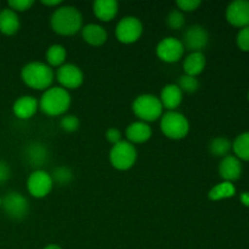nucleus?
Returning <instances> with one entry per match:
<instances>
[{"instance_id":"nucleus-4","label":"nucleus","mask_w":249,"mask_h":249,"mask_svg":"<svg viewBox=\"0 0 249 249\" xmlns=\"http://www.w3.org/2000/svg\"><path fill=\"white\" fill-rule=\"evenodd\" d=\"M133 112L141 122H155L162 117V102L155 95L142 94L134 100Z\"/></svg>"},{"instance_id":"nucleus-16","label":"nucleus","mask_w":249,"mask_h":249,"mask_svg":"<svg viewBox=\"0 0 249 249\" xmlns=\"http://www.w3.org/2000/svg\"><path fill=\"white\" fill-rule=\"evenodd\" d=\"M39 108L38 100L31 95L18 97L12 105L14 114L19 119H29L36 113Z\"/></svg>"},{"instance_id":"nucleus-9","label":"nucleus","mask_w":249,"mask_h":249,"mask_svg":"<svg viewBox=\"0 0 249 249\" xmlns=\"http://www.w3.org/2000/svg\"><path fill=\"white\" fill-rule=\"evenodd\" d=\"M53 186L51 175L44 169L33 170L27 180V190L36 198H44L51 192Z\"/></svg>"},{"instance_id":"nucleus-15","label":"nucleus","mask_w":249,"mask_h":249,"mask_svg":"<svg viewBox=\"0 0 249 249\" xmlns=\"http://www.w3.org/2000/svg\"><path fill=\"white\" fill-rule=\"evenodd\" d=\"M219 174L224 181L232 182L240 179L242 174V164L236 156H225L219 164Z\"/></svg>"},{"instance_id":"nucleus-37","label":"nucleus","mask_w":249,"mask_h":249,"mask_svg":"<svg viewBox=\"0 0 249 249\" xmlns=\"http://www.w3.org/2000/svg\"><path fill=\"white\" fill-rule=\"evenodd\" d=\"M241 202H242L245 206L249 207V192H245V194L241 195Z\"/></svg>"},{"instance_id":"nucleus-28","label":"nucleus","mask_w":249,"mask_h":249,"mask_svg":"<svg viewBox=\"0 0 249 249\" xmlns=\"http://www.w3.org/2000/svg\"><path fill=\"white\" fill-rule=\"evenodd\" d=\"M177 85L180 88L181 91L187 92V94H194V92H196L198 90L199 82L196 77L184 74L181 77H179Z\"/></svg>"},{"instance_id":"nucleus-35","label":"nucleus","mask_w":249,"mask_h":249,"mask_svg":"<svg viewBox=\"0 0 249 249\" xmlns=\"http://www.w3.org/2000/svg\"><path fill=\"white\" fill-rule=\"evenodd\" d=\"M106 139L109 143L116 145V143L121 142L122 141V133L119 129L117 128H109L106 131Z\"/></svg>"},{"instance_id":"nucleus-1","label":"nucleus","mask_w":249,"mask_h":249,"mask_svg":"<svg viewBox=\"0 0 249 249\" xmlns=\"http://www.w3.org/2000/svg\"><path fill=\"white\" fill-rule=\"evenodd\" d=\"M51 28L60 36H74L83 28V16L79 10L71 5L57 7L51 15Z\"/></svg>"},{"instance_id":"nucleus-34","label":"nucleus","mask_w":249,"mask_h":249,"mask_svg":"<svg viewBox=\"0 0 249 249\" xmlns=\"http://www.w3.org/2000/svg\"><path fill=\"white\" fill-rule=\"evenodd\" d=\"M10 178H11V168H10L9 163L0 160V185L9 181Z\"/></svg>"},{"instance_id":"nucleus-38","label":"nucleus","mask_w":249,"mask_h":249,"mask_svg":"<svg viewBox=\"0 0 249 249\" xmlns=\"http://www.w3.org/2000/svg\"><path fill=\"white\" fill-rule=\"evenodd\" d=\"M44 249H62V248H61L60 246H57V245H49V246H46V247Z\"/></svg>"},{"instance_id":"nucleus-8","label":"nucleus","mask_w":249,"mask_h":249,"mask_svg":"<svg viewBox=\"0 0 249 249\" xmlns=\"http://www.w3.org/2000/svg\"><path fill=\"white\" fill-rule=\"evenodd\" d=\"M143 26L135 16L123 17L116 27V36L121 43L133 44L140 39Z\"/></svg>"},{"instance_id":"nucleus-14","label":"nucleus","mask_w":249,"mask_h":249,"mask_svg":"<svg viewBox=\"0 0 249 249\" xmlns=\"http://www.w3.org/2000/svg\"><path fill=\"white\" fill-rule=\"evenodd\" d=\"M226 19L230 24L240 28L249 26V1L248 0H236L226 9Z\"/></svg>"},{"instance_id":"nucleus-30","label":"nucleus","mask_w":249,"mask_h":249,"mask_svg":"<svg viewBox=\"0 0 249 249\" xmlns=\"http://www.w3.org/2000/svg\"><path fill=\"white\" fill-rule=\"evenodd\" d=\"M79 119L74 114H66L61 118L60 126L66 133H74L79 129Z\"/></svg>"},{"instance_id":"nucleus-24","label":"nucleus","mask_w":249,"mask_h":249,"mask_svg":"<svg viewBox=\"0 0 249 249\" xmlns=\"http://www.w3.org/2000/svg\"><path fill=\"white\" fill-rule=\"evenodd\" d=\"M235 194L236 189L232 182L223 181L212 187L211 191L208 192V197L211 201H221V199L231 198V197L235 196Z\"/></svg>"},{"instance_id":"nucleus-21","label":"nucleus","mask_w":249,"mask_h":249,"mask_svg":"<svg viewBox=\"0 0 249 249\" xmlns=\"http://www.w3.org/2000/svg\"><path fill=\"white\" fill-rule=\"evenodd\" d=\"M82 36L89 45L101 46L107 41V32L102 26L89 23L82 28Z\"/></svg>"},{"instance_id":"nucleus-6","label":"nucleus","mask_w":249,"mask_h":249,"mask_svg":"<svg viewBox=\"0 0 249 249\" xmlns=\"http://www.w3.org/2000/svg\"><path fill=\"white\" fill-rule=\"evenodd\" d=\"M138 158V151L135 146L129 141L122 140L121 142L112 146L109 151V162L117 170H128L133 168Z\"/></svg>"},{"instance_id":"nucleus-13","label":"nucleus","mask_w":249,"mask_h":249,"mask_svg":"<svg viewBox=\"0 0 249 249\" xmlns=\"http://www.w3.org/2000/svg\"><path fill=\"white\" fill-rule=\"evenodd\" d=\"M24 160L34 170L45 167L50 160V151L48 146L40 141H32L24 148Z\"/></svg>"},{"instance_id":"nucleus-26","label":"nucleus","mask_w":249,"mask_h":249,"mask_svg":"<svg viewBox=\"0 0 249 249\" xmlns=\"http://www.w3.org/2000/svg\"><path fill=\"white\" fill-rule=\"evenodd\" d=\"M232 148V143L229 139L223 138V136H218V138L213 139L209 143V152L215 157H225L228 156L229 151Z\"/></svg>"},{"instance_id":"nucleus-19","label":"nucleus","mask_w":249,"mask_h":249,"mask_svg":"<svg viewBox=\"0 0 249 249\" xmlns=\"http://www.w3.org/2000/svg\"><path fill=\"white\" fill-rule=\"evenodd\" d=\"M160 100L164 108L175 111L182 102V91L177 84H167L162 89Z\"/></svg>"},{"instance_id":"nucleus-12","label":"nucleus","mask_w":249,"mask_h":249,"mask_svg":"<svg viewBox=\"0 0 249 249\" xmlns=\"http://www.w3.org/2000/svg\"><path fill=\"white\" fill-rule=\"evenodd\" d=\"M56 79L60 83L61 88L66 90L78 89L84 82V74L78 66L73 63H65L57 68Z\"/></svg>"},{"instance_id":"nucleus-10","label":"nucleus","mask_w":249,"mask_h":249,"mask_svg":"<svg viewBox=\"0 0 249 249\" xmlns=\"http://www.w3.org/2000/svg\"><path fill=\"white\" fill-rule=\"evenodd\" d=\"M209 34L207 29L201 24H194L184 32L182 36V45L191 53H202L208 45Z\"/></svg>"},{"instance_id":"nucleus-17","label":"nucleus","mask_w":249,"mask_h":249,"mask_svg":"<svg viewBox=\"0 0 249 249\" xmlns=\"http://www.w3.org/2000/svg\"><path fill=\"white\" fill-rule=\"evenodd\" d=\"M125 136L130 143H143L148 141L152 136V129L145 122H134L129 124L125 130Z\"/></svg>"},{"instance_id":"nucleus-2","label":"nucleus","mask_w":249,"mask_h":249,"mask_svg":"<svg viewBox=\"0 0 249 249\" xmlns=\"http://www.w3.org/2000/svg\"><path fill=\"white\" fill-rule=\"evenodd\" d=\"M21 78L24 84L32 89L48 90L55 79V73L48 63L36 61L27 63L22 68Z\"/></svg>"},{"instance_id":"nucleus-5","label":"nucleus","mask_w":249,"mask_h":249,"mask_svg":"<svg viewBox=\"0 0 249 249\" xmlns=\"http://www.w3.org/2000/svg\"><path fill=\"white\" fill-rule=\"evenodd\" d=\"M160 130L168 139L180 140L189 134L190 123L180 112L169 111L160 117Z\"/></svg>"},{"instance_id":"nucleus-27","label":"nucleus","mask_w":249,"mask_h":249,"mask_svg":"<svg viewBox=\"0 0 249 249\" xmlns=\"http://www.w3.org/2000/svg\"><path fill=\"white\" fill-rule=\"evenodd\" d=\"M232 148L238 160H249V131L236 138L232 143Z\"/></svg>"},{"instance_id":"nucleus-39","label":"nucleus","mask_w":249,"mask_h":249,"mask_svg":"<svg viewBox=\"0 0 249 249\" xmlns=\"http://www.w3.org/2000/svg\"><path fill=\"white\" fill-rule=\"evenodd\" d=\"M0 208H1V198H0Z\"/></svg>"},{"instance_id":"nucleus-31","label":"nucleus","mask_w":249,"mask_h":249,"mask_svg":"<svg viewBox=\"0 0 249 249\" xmlns=\"http://www.w3.org/2000/svg\"><path fill=\"white\" fill-rule=\"evenodd\" d=\"M33 0H10L7 2V7L14 10L15 12H24L33 6Z\"/></svg>"},{"instance_id":"nucleus-18","label":"nucleus","mask_w":249,"mask_h":249,"mask_svg":"<svg viewBox=\"0 0 249 249\" xmlns=\"http://www.w3.org/2000/svg\"><path fill=\"white\" fill-rule=\"evenodd\" d=\"M21 27L19 17L17 12L10 7L0 10V33L5 36H14Z\"/></svg>"},{"instance_id":"nucleus-23","label":"nucleus","mask_w":249,"mask_h":249,"mask_svg":"<svg viewBox=\"0 0 249 249\" xmlns=\"http://www.w3.org/2000/svg\"><path fill=\"white\" fill-rule=\"evenodd\" d=\"M46 62L53 67H61L65 65L66 57H67V51H66L65 46L61 44H53L50 48L46 50Z\"/></svg>"},{"instance_id":"nucleus-3","label":"nucleus","mask_w":249,"mask_h":249,"mask_svg":"<svg viewBox=\"0 0 249 249\" xmlns=\"http://www.w3.org/2000/svg\"><path fill=\"white\" fill-rule=\"evenodd\" d=\"M39 108L50 117L65 114L71 106V95L68 90L61 87H51L44 91L39 100Z\"/></svg>"},{"instance_id":"nucleus-29","label":"nucleus","mask_w":249,"mask_h":249,"mask_svg":"<svg viewBox=\"0 0 249 249\" xmlns=\"http://www.w3.org/2000/svg\"><path fill=\"white\" fill-rule=\"evenodd\" d=\"M167 24L169 28L179 31L185 24V16L179 9L172 10L167 16Z\"/></svg>"},{"instance_id":"nucleus-36","label":"nucleus","mask_w":249,"mask_h":249,"mask_svg":"<svg viewBox=\"0 0 249 249\" xmlns=\"http://www.w3.org/2000/svg\"><path fill=\"white\" fill-rule=\"evenodd\" d=\"M41 4L45 5V6H57V5L62 4L61 0H43Z\"/></svg>"},{"instance_id":"nucleus-22","label":"nucleus","mask_w":249,"mask_h":249,"mask_svg":"<svg viewBox=\"0 0 249 249\" xmlns=\"http://www.w3.org/2000/svg\"><path fill=\"white\" fill-rule=\"evenodd\" d=\"M206 68V56L203 53H191L184 61L185 74L197 77Z\"/></svg>"},{"instance_id":"nucleus-7","label":"nucleus","mask_w":249,"mask_h":249,"mask_svg":"<svg viewBox=\"0 0 249 249\" xmlns=\"http://www.w3.org/2000/svg\"><path fill=\"white\" fill-rule=\"evenodd\" d=\"M1 208L9 218L14 220H22L29 213V202L19 192L11 191L1 198Z\"/></svg>"},{"instance_id":"nucleus-11","label":"nucleus","mask_w":249,"mask_h":249,"mask_svg":"<svg viewBox=\"0 0 249 249\" xmlns=\"http://www.w3.org/2000/svg\"><path fill=\"white\" fill-rule=\"evenodd\" d=\"M156 53L160 60L167 63H175L181 60L185 53V48L181 40L174 36L163 38L156 48Z\"/></svg>"},{"instance_id":"nucleus-40","label":"nucleus","mask_w":249,"mask_h":249,"mask_svg":"<svg viewBox=\"0 0 249 249\" xmlns=\"http://www.w3.org/2000/svg\"><path fill=\"white\" fill-rule=\"evenodd\" d=\"M248 100H249V92H248Z\"/></svg>"},{"instance_id":"nucleus-20","label":"nucleus","mask_w":249,"mask_h":249,"mask_svg":"<svg viewBox=\"0 0 249 249\" xmlns=\"http://www.w3.org/2000/svg\"><path fill=\"white\" fill-rule=\"evenodd\" d=\"M92 10L100 21L109 22L118 14L119 5L116 0H96L92 4Z\"/></svg>"},{"instance_id":"nucleus-32","label":"nucleus","mask_w":249,"mask_h":249,"mask_svg":"<svg viewBox=\"0 0 249 249\" xmlns=\"http://www.w3.org/2000/svg\"><path fill=\"white\" fill-rule=\"evenodd\" d=\"M202 2L199 0H179L177 1V6L180 11L185 12H191L195 11V10L198 9L201 6Z\"/></svg>"},{"instance_id":"nucleus-25","label":"nucleus","mask_w":249,"mask_h":249,"mask_svg":"<svg viewBox=\"0 0 249 249\" xmlns=\"http://www.w3.org/2000/svg\"><path fill=\"white\" fill-rule=\"evenodd\" d=\"M50 175L53 185L56 184L57 186H67V185H70L72 182L73 178H74L72 169L66 167V165L56 167Z\"/></svg>"},{"instance_id":"nucleus-33","label":"nucleus","mask_w":249,"mask_h":249,"mask_svg":"<svg viewBox=\"0 0 249 249\" xmlns=\"http://www.w3.org/2000/svg\"><path fill=\"white\" fill-rule=\"evenodd\" d=\"M237 45L242 51H249V26L238 32Z\"/></svg>"}]
</instances>
